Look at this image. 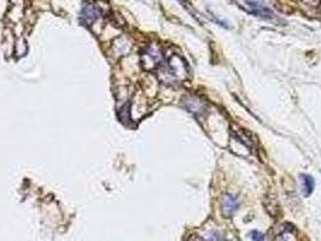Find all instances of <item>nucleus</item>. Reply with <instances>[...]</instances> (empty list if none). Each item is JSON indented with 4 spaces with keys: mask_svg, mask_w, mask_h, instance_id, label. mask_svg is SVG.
Listing matches in <instances>:
<instances>
[{
    "mask_svg": "<svg viewBox=\"0 0 321 241\" xmlns=\"http://www.w3.org/2000/svg\"><path fill=\"white\" fill-rule=\"evenodd\" d=\"M239 208V202L233 194L226 193L223 194L221 198V210H222V215L227 219H231L236 211Z\"/></svg>",
    "mask_w": 321,
    "mask_h": 241,
    "instance_id": "1",
    "label": "nucleus"
},
{
    "mask_svg": "<svg viewBox=\"0 0 321 241\" xmlns=\"http://www.w3.org/2000/svg\"><path fill=\"white\" fill-rule=\"evenodd\" d=\"M98 16H99L98 8L94 6V5L87 4L85 5L84 8H82L81 21L82 23H85V24L90 25L91 23H93L97 18H98Z\"/></svg>",
    "mask_w": 321,
    "mask_h": 241,
    "instance_id": "2",
    "label": "nucleus"
},
{
    "mask_svg": "<svg viewBox=\"0 0 321 241\" xmlns=\"http://www.w3.org/2000/svg\"><path fill=\"white\" fill-rule=\"evenodd\" d=\"M314 186H315L314 179L311 176V175L308 174L301 175V191H302L303 196L306 198H308L312 193H313Z\"/></svg>",
    "mask_w": 321,
    "mask_h": 241,
    "instance_id": "3",
    "label": "nucleus"
},
{
    "mask_svg": "<svg viewBox=\"0 0 321 241\" xmlns=\"http://www.w3.org/2000/svg\"><path fill=\"white\" fill-rule=\"evenodd\" d=\"M187 103L188 104H192L193 106L192 108H188V110L191 111L192 114L194 115H199L200 113H203L204 110L205 105L202 100H199L197 97H191V98H187Z\"/></svg>",
    "mask_w": 321,
    "mask_h": 241,
    "instance_id": "4",
    "label": "nucleus"
},
{
    "mask_svg": "<svg viewBox=\"0 0 321 241\" xmlns=\"http://www.w3.org/2000/svg\"><path fill=\"white\" fill-rule=\"evenodd\" d=\"M251 240L252 241H265V235H263L262 233H260V232L254 231L251 233Z\"/></svg>",
    "mask_w": 321,
    "mask_h": 241,
    "instance_id": "5",
    "label": "nucleus"
}]
</instances>
